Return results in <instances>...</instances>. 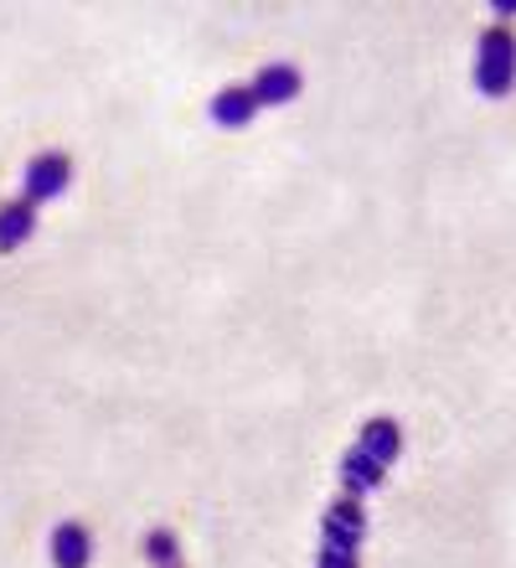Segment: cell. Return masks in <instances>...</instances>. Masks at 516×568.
I'll list each match as a JSON object with an SVG mask.
<instances>
[{
    "label": "cell",
    "mask_w": 516,
    "mask_h": 568,
    "mask_svg": "<svg viewBox=\"0 0 516 568\" xmlns=\"http://www.w3.org/2000/svg\"><path fill=\"white\" fill-rule=\"evenodd\" d=\"M490 11L502 16V27H506V21H512V16H516V0H496V6H490Z\"/></svg>",
    "instance_id": "obj_11"
},
{
    "label": "cell",
    "mask_w": 516,
    "mask_h": 568,
    "mask_svg": "<svg viewBox=\"0 0 516 568\" xmlns=\"http://www.w3.org/2000/svg\"><path fill=\"white\" fill-rule=\"evenodd\" d=\"M336 476H341V496H356V501H362L367 491H377V486H383L387 465H377L372 455H362V449L352 445V449H346V455L336 460Z\"/></svg>",
    "instance_id": "obj_5"
},
{
    "label": "cell",
    "mask_w": 516,
    "mask_h": 568,
    "mask_svg": "<svg viewBox=\"0 0 516 568\" xmlns=\"http://www.w3.org/2000/svg\"><path fill=\"white\" fill-rule=\"evenodd\" d=\"M47 558L58 568H89L93 558V538L83 523H58L52 527V542H47Z\"/></svg>",
    "instance_id": "obj_6"
},
{
    "label": "cell",
    "mask_w": 516,
    "mask_h": 568,
    "mask_svg": "<svg viewBox=\"0 0 516 568\" xmlns=\"http://www.w3.org/2000/svg\"><path fill=\"white\" fill-rule=\"evenodd\" d=\"M356 449H362V455H372L377 465H393L403 455V424L387 419V414H383V419H367V424H362Z\"/></svg>",
    "instance_id": "obj_8"
},
{
    "label": "cell",
    "mask_w": 516,
    "mask_h": 568,
    "mask_svg": "<svg viewBox=\"0 0 516 568\" xmlns=\"http://www.w3.org/2000/svg\"><path fill=\"white\" fill-rule=\"evenodd\" d=\"M68 181H73V155H68V150H42V155H31L21 186H27L31 207H42V202L68 192Z\"/></svg>",
    "instance_id": "obj_3"
},
{
    "label": "cell",
    "mask_w": 516,
    "mask_h": 568,
    "mask_svg": "<svg viewBox=\"0 0 516 568\" xmlns=\"http://www.w3.org/2000/svg\"><path fill=\"white\" fill-rule=\"evenodd\" d=\"M249 89H253V104L259 109H280V104H290V99H300L305 78H300V68H290V62H269Z\"/></svg>",
    "instance_id": "obj_4"
},
{
    "label": "cell",
    "mask_w": 516,
    "mask_h": 568,
    "mask_svg": "<svg viewBox=\"0 0 516 568\" xmlns=\"http://www.w3.org/2000/svg\"><path fill=\"white\" fill-rule=\"evenodd\" d=\"M31 233H37V207H31L27 196L0 202V254H16V248H21Z\"/></svg>",
    "instance_id": "obj_9"
},
{
    "label": "cell",
    "mask_w": 516,
    "mask_h": 568,
    "mask_svg": "<svg viewBox=\"0 0 516 568\" xmlns=\"http://www.w3.org/2000/svg\"><path fill=\"white\" fill-rule=\"evenodd\" d=\"M475 89L486 99H506L516 89V31L502 27V21L475 47Z\"/></svg>",
    "instance_id": "obj_2"
},
{
    "label": "cell",
    "mask_w": 516,
    "mask_h": 568,
    "mask_svg": "<svg viewBox=\"0 0 516 568\" xmlns=\"http://www.w3.org/2000/svg\"><path fill=\"white\" fill-rule=\"evenodd\" d=\"M176 568H181V564H176Z\"/></svg>",
    "instance_id": "obj_12"
},
{
    "label": "cell",
    "mask_w": 516,
    "mask_h": 568,
    "mask_svg": "<svg viewBox=\"0 0 516 568\" xmlns=\"http://www.w3.org/2000/svg\"><path fill=\"white\" fill-rule=\"evenodd\" d=\"M145 558H150L155 568H176V564H181V542H176V532H171V527H155V532L145 538Z\"/></svg>",
    "instance_id": "obj_10"
},
{
    "label": "cell",
    "mask_w": 516,
    "mask_h": 568,
    "mask_svg": "<svg viewBox=\"0 0 516 568\" xmlns=\"http://www.w3.org/2000/svg\"><path fill=\"white\" fill-rule=\"evenodd\" d=\"M362 538H367V507L356 496H336L325 507L315 568H362Z\"/></svg>",
    "instance_id": "obj_1"
},
{
    "label": "cell",
    "mask_w": 516,
    "mask_h": 568,
    "mask_svg": "<svg viewBox=\"0 0 516 568\" xmlns=\"http://www.w3.org/2000/svg\"><path fill=\"white\" fill-rule=\"evenodd\" d=\"M212 124H222V130H243V124H253V114H259V104H253V89L249 83H227V89L212 93Z\"/></svg>",
    "instance_id": "obj_7"
}]
</instances>
